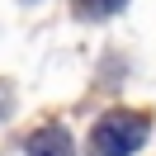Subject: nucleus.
Wrapping results in <instances>:
<instances>
[{
	"instance_id": "4",
	"label": "nucleus",
	"mask_w": 156,
	"mask_h": 156,
	"mask_svg": "<svg viewBox=\"0 0 156 156\" xmlns=\"http://www.w3.org/2000/svg\"><path fill=\"white\" fill-rule=\"evenodd\" d=\"M0 99H5V95H0Z\"/></svg>"
},
{
	"instance_id": "1",
	"label": "nucleus",
	"mask_w": 156,
	"mask_h": 156,
	"mask_svg": "<svg viewBox=\"0 0 156 156\" xmlns=\"http://www.w3.org/2000/svg\"><path fill=\"white\" fill-rule=\"evenodd\" d=\"M151 133V118L147 114H133V109H114L95 123L90 133V156H133L137 147L147 142Z\"/></svg>"
},
{
	"instance_id": "3",
	"label": "nucleus",
	"mask_w": 156,
	"mask_h": 156,
	"mask_svg": "<svg viewBox=\"0 0 156 156\" xmlns=\"http://www.w3.org/2000/svg\"><path fill=\"white\" fill-rule=\"evenodd\" d=\"M114 10H123V0H80V14H90V19L114 14Z\"/></svg>"
},
{
	"instance_id": "2",
	"label": "nucleus",
	"mask_w": 156,
	"mask_h": 156,
	"mask_svg": "<svg viewBox=\"0 0 156 156\" xmlns=\"http://www.w3.org/2000/svg\"><path fill=\"white\" fill-rule=\"evenodd\" d=\"M29 156H71V137H66V128H57V123L38 128V133L29 137Z\"/></svg>"
}]
</instances>
